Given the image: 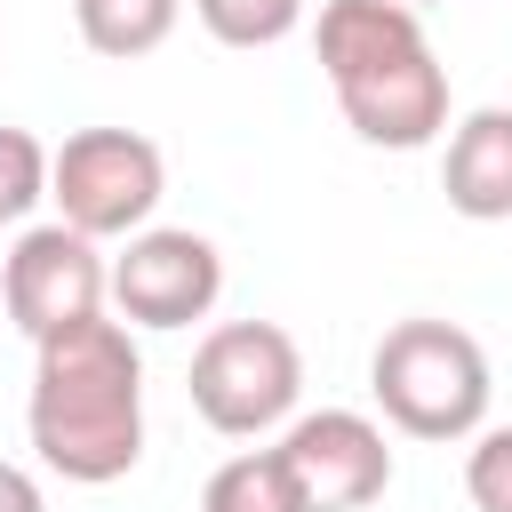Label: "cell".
Instances as JSON below:
<instances>
[{"mask_svg":"<svg viewBox=\"0 0 512 512\" xmlns=\"http://www.w3.org/2000/svg\"><path fill=\"white\" fill-rule=\"evenodd\" d=\"M24 432L56 480L104 488V480L136 472V456H144V352H136L128 320L88 312V320L32 344Z\"/></svg>","mask_w":512,"mask_h":512,"instance_id":"6da1fadb","label":"cell"},{"mask_svg":"<svg viewBox=\"0 0 512 512\" xmlns=\"http://www.w3.org/2000/svg\"><path fill=\"white\" fill-rule=\"evenodd\" d=\"M368 392L408 440H472L488 424V352L456 320H392L368 352Z\"/></svg>","mask_w":512,"mask_h":512,"instance_id":"7a4b0ae2","label":"cell"},{"mask_svg":"<svg viewBox=\"0 0 512 512\" xmlns=\"http://www.w3.org/2000/svg\"><path fill=\"white\" fill-rule=\"evenodd\" d=\"M296 392H304V352L280 320H224L192 352V408L224 440H256L288 424Z\"/></svg>","mask_w":512,"mask_h":512,"instance_id":"3957f363","label":"cell"},{"mask_svg":"<svg viewBox=\"0 0 512 512\" xmlns=\"http://www.w3.org/2000/svg\"><path fill=\"white\" fill-rule=\"evenodd\" d=\"M160 192H168V160L136 128H72L56 144V160H48V200L88 240L144 232L152 208H160Z\"/></svg>","mask_w":512,"mask_h":512,"instance_id":"277c9868","label":"cell"},{"mask_svg":"<svg viewBox=\"0 0 512 512\" xmlns=\"http://www.w3.org/2000/svg\"><path fill=\"white\" fill-rule=\"evenodd\" d=\"M224 296V256L192 224H144L112 256V304L128 328H192Z\"/></svg>","mask_w":512,"mask_h":512,"instance_id":"5b68a950","label":"cell"},{"mask_svg":"<svg viewBox=\"0 0 512 512\" xmlns=\"http://www.w3.org/2000/svg\"><path fill=\"white\" fill-rule=\"evenodd\" d=\"M0 296H8L16 336L40 344V336H56V328L104 312V296H112V264L96 256L88 232H72V224L56 216V224L16 232V248H8V264H0Z\"/></svg>","mask_w":512,"mask_h":512,"instance_id":"8992f818","label":"cell"},{"mask_svg":"<svg viewBox=\"0 0 512 512\" xmlns=\"http://www.w3.org/2000/svg\"><path fill=\"white\" fill-rule=\"evenodd\" d=\"M280 456L304 488L312 512H368L384 488H392V448H384V424L360 416V408H312L280 432Z\"/></svg>","mask_w":512,"mask_h":512,"instance_id":"52a82bcc","label":"cell"},{"mask_svg":"<svg viewBox=\"0 0 512 512\" xmlns=\"http://www.w3.org/2000/svg\"><path fill=\"white\" fill-rule=\"evenodd\" d=\"M328 88H336V112L352 120L360 144L416 152V144H432V136L448 128V72H440L432 40L368 64V72H344V80H328Z\"/></svg>","mask_w":512,"mask_h":512,"instance_id":"ba28073f","label":"cell"},{"mask_svg":"<svg viewBox=\"0 0 512 512\" xmlns=\"http://www.w3.org/2000/svg\"><path fill=\"white\" fill-rule=\"evenodd\" d=\"M440 192L464 224H504L512 216V112L480 104L456 120L448 160H440Z\"/></svg>","mask_w":512,"mask_h":512,"instance_id":"9c48e42d","label":"cell"},{"mask_svg":"<svg viewBox=\"0 0 512 512\" xmlns=\"http://www.w3.org/2000/svg\"><path fill=\"white\" fill-rule=\"evenodd\" d=\"M200 512H312V504H304V488H296L280 448H240V456H224L208 472Z\"/></svg>","mask_w":512,"mask_h":512,"instance_id":"30bf717a","label":"cell"},{"mask_svg":"<svg viewBox=\"0 0 512 512\" xmlns=\"http://www.w3.org/2000/svg\"><path fill=\"white\" fill-rule=\"evenodd\" d=\"M176 16H184V0H72L80 40H88L96 56H112V64L152 56V48L176 32Z\"/></svg>","mask_w":512,"mask_h":512,"instance_id":"8fae6325","label":"cell"},{"mask_svg":"<svg viewBox=\"0 0 512 512\" xmlns=\"http://www.w3.org/2000/svg\"><path fill=\"white\" fill-rule=\"evenodd\" d=\"M304 8L312 0H192L208 40H224V48H272V40H288L304 24Z\"/></svg>","mask_w":512,"mask_h":512,"instance_id":"7c38bea8","label":"cell"},{"mask_svg":"<svg viewBox=\"0 0 512 512\" xmlns=\"http://www.w3.org/2000/svg\"><path fill=\"white\" fill-rule=\"evenodd\" d=\"M48 160H56V152H48L32 128H8V120H0V208H8V216H32V208L48 200Z\"/></svg>","mask_w":512,"mask_h":512,"instance_id":"4fadbf2b","label":"cell"},{"mask_svg":"<svg viewBox=\"0 0 512 512\" xmlns=\"http://www.w3.org/2000/svg\"><path fill=\"white\" fill-rule=\"evenodd\" d=\"M464 496H472V512H512V424H480L472 432Z\"/></svg>","mask_w":512,"mask_h":512,"instance_id":"5bb4252c","label":"cell"},{"mask_svg":"<svg viewBox=\"0 0 512 512\" xmlns=\"http://www.w3.org/2000/svg\"><path fill=\"white\" fill-rule=\"evenodd\" d=\"M0 512H48L40 480H32L24 464H8V456H0Z\"/></svg>","mask_w":512,"mask_h":512,"instance_id":"9a60e30c","label":"cell"},{"mask_svg":"<svg viewBox=\"0 0 512 512\" xmlns=\"http://www.w3.org/2000/svg\"><path fill=\"white\" fill-rule=\"evenodd\" d=\"M408 8H440V0H408Z\"/></svg>","mask_w":512,"mask_h":512,"instance_id":"2e32d148","label":"cell"},{"mask_svg":"<svg viewBox=\"0 0 512 512\" xmlns=\"http://www.w3.org/2000/svg\"><path fill=\"white\" fill-rule=\"evenodd\" d=\"M0 224H16V216H8V208H0Z\"/></svg>","mask_w":512,"mask_h":512,"instance_id":"e0dca14e","label":"cell"}]
</instances>
